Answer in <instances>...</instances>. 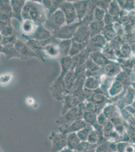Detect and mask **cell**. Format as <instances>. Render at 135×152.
<instances>
[{
  "instance_id": "1",
  "label": "cell",
  "mask_w": 135,
  "mask_h": 152,
  "mask_svg": "<svg viewBox=\"0 0 135 152\" xmlns=\"http://www.w3.org/2000/svg\"><path fill=\"white\" fill-rule=\"evenodd\" d=\"M23 20L32 21L36 26L43 25L48 19L46 11L41 3L28 1L26 2L22 12Z\"/></svg>"
},
{
  "instance_id": "2",
  "label": "cell",
  "mask_w": 135,
  "mask_h": 152,
  "mask_svg": "<svg viewBox=\"0 0 135 152\" xmlns=\"http://www.w3.org/2000/svg\"><path fill=\"white\" fill-rule=\"evenodd\" d=\"M66 23L65 14L60 9L51 14L43 26L51 33L58 31Z\"/></svg>"
},
{
  "instance_id": "3",
  "label": "cell",
  "mask_w": 135,
  "mask_h": 152,
  "mask_svg": "<svg viewBox=\"0 0 135 152\" xmlns=\"http://www.w3.org/2000/svg\"><path fill=\"white\" fill-rule=\"evenodd\" d=\"M80 23L79 21L70 24L66 23L60 29L51 33V34L55 38L58 40H71L73 38Z\"/></svg>"
},
{
  "instance_id": "4",
  "label": "cell",
  "mask_w": 135,
  "mask_h": 152,
  "mask_svg": "<svg viewBox=\"0 0 135 152\" xmlns=\"http://www.w3.org/2000/svg\"><path fill=\"white\" fill-rule=\"evenodd\" d=\"M73 4L77 13L78 19L80 23L89 11L95 8L90 1H79L73 2Z\"/></svg>"
},
{
  "instance_id": "5",
  "label": "cell",
  "mask_w": 135,
  "mask_h": 152,
  "mask_svg": "<svg viewBox=\"0 0 135 152\" xmlns=\"http://www.w3.org/2000/svg\"><path fill=\"white\" fill-rule=\"evenodd\" d=\"M65 14L66 24H70L76 22L78 19L75 7L72 2L64 1L60 6V8Z\"/></svg>"
},
{
  "instance_id": "6",
  "label": "cell",
  "mask_w": 135,
  "mask_h": 152,
  "mask_svg": "<svg viewBox=\"0 0 135 152\" xmlns=\"http://www.w3.org/2000/svg\"><path fill=\"white\" fill-rule=\"evenodd\" d=\"M90 38V31L89 26L81 22L80 24L77 28L72 40L77 43H83L89 41Z\"/></svg>"
},
{
  "instance_id": "7",
  "label": "cell",
  "mask_w": 135,
  "mask_h": 152,
  "mask_svg": "<svg viewBox=\"0 0 135 152\" xmlns=\"http://www.w3.org/2000/svg\"><path fill=\"white\" fill-rule=\"evenodd\" d=\"M14 45L17 52L22 56V58L29 57H36L40 58L39 56L26 45V43H24L19 39H17Z\"/></svg>"
},
{
  "instance_id": "8",
  "label": "cell",
  "mask_w": 135,
  "mask_h": 152,
  "mask_svg": "<svg viewBox=\"0 0 135 152\" xmlns=\"http://www.w3.org/2000/svg\"><path fill=\"white\" fill-rule=\"evenodd\" d=\"M22 36L27 40L29 39H34L38 40V41H41L51 38L53 36V35L51 31L46 29L43 25H41L38 26L32 35L29 36L22 35Z\"/></svg>"
},
{
  "instance_id": "9",
  "label": "cell",
  "mask_w": 135,
  "mask_h": 152,
  "mask_svg": "<svg viewBox=\"0 0 135 152\" xmlns=\"http://www.w3.org/2000/svg\"><path fill=\"white\" fill-rule=\"evenodd\" d=\"M106 44V41L104 37L100 35H96L91 37L89 41V43L86 49L90 53L99 51L98 49L103 47Z\"/></svg>"
},
{
  "instance_id": "10",
  "label": "cell",
  "mask_w": 135,
  "mask_h": 152,
  "mask_svg": "<svg viewBox=\"0 0 135 152\" xmlns=\"http://www.w3.org/2000/svg\"><path fill=\"white\" fill-rule=\"evenodd\" d=\"M25 1L23 0H12L11 5L12 9V17L15 18L22 23L23 21L22 17L23 8L25 5Z\"/></svg>"
},
{
  "instance_id": "11",
  "label": "cell",
  "mask_w": 135,
  "mask_h": 152,
  "mask_svg": "<svg viewBox=\"0 0 135 152\" xmlns=\"http://www.w3.org/2000/svg\"><path fill=\"white\" fill-rule=\"evenodd\" d=\"M75 80L76 77L74 74V69L71 67L70 70L66 75L64 79V84L65 86L66 95L69 94L72 91Z\"/></svg>"
},
{
  "instance_id": "12",
  "label": "cell",
  "mask_w": 135,
  "mask_h": 152,
  "mask_svg": "<svg viewBox=\"0 0 135 152\" xmlns=\"http://www.w3.org/2000/svg\"><path fill=\"white\" fill-rule=\"evenodd\" d=\"M89 56L90 53L85 48L80 53L72 57L73 63L72 68L75 69L76 67H79L85 64Z\"/></svg>"
},
{
  "instance_id": "13",
  "label": "cell",
  "mask_w": 135,
  "mask_h": 152,
  "mask_svg": "<svg viewBox=\"0 0 135 152\" xmlns=\"http://www.w3.org/2000/svg\"><path fill=\"white\" fill-rule=\"evenodd\" d=\"M15 44H8L7 45L0 46L1 53H4L7 59H11L14 57L22 58V56L17 52L15 47Z\"/></svg>"
},
{
  "instance_id": "14",
  "label": "cell",
  "mask_w": 135,
  "mask_h": 152,
  "mask_svg": "<svg viewBox=\"0 0 135 152\" xmlns=\"http://www.w3.org/2000/svg\"><path fill=\"white\" fill-rule=\"evenodd\" d=\"M67 135L65 134H58L53 136V149L55 152L61 150L64 147L67 145Z\"/></svg>"
},
{
  "instance_id": "15",
  "label": "cell",
  "mask_w": 135,
  "mask_h": 152,
  "mask_svg": "<svg viewBox=\"0 0 135 152\" xmlns=\"http://www.w3.org/2000/svg\"><path fill=\"white\" fill-rule=\"evenodd\" d=\"M26 44L33 52H35L39 56L40 59L42 60L43 61H45V54L43 51V48L42 47L40 41L34 39H29L27 40V42H26Z\"/></svg>"
},
{
  "instance_id": "16",
  "label": "cell",
  "mask_w": 135,
  "mask_h": 152,
  "mask_svg": "<svg viewBox=\"0 0 135 152\" xmlns=\"http://www.w3.org/2000/svg\"><path fill=\"white\" fill-rule=\"evenodd\" d=\"M64 1H42V4L45 9L48 11V18L60 8L61 4Z\"/></svg>"
},
{
  "instance_id": "17",
  "label": "cell",
  "mask_w": 135,
  "mask_h": 152,
  "mask_svg": "<svg viewBox=\"0 0 135 152\" xmlns=\"http://www.w3.org/2000/svg\"><path fill=\"white\" fill-rule=\"evenodd\" d=\"M38 26L32 21L25 20L21 23V29L22 31L23 35L29 36L32 35Z\"/></svg>"
},
{
  "instance_id": "18",
  "label": "cell",
  "mask_w": 135,
  "mask_h": 152,
  "mask_svg": "<svg viewBox=\"0 0 135 152\" xmlns=\"http://www.w3.org/2000/svg\"><path fill=\"white\" fill-rule=\"evenodd\" d=\"M45 56L47 57L55 58L60 57V52L58 44H51L47 45L43 49Z\"/></svg>"
},
{
  "instance_id": "19",
  "label": "cell",
  "mask_w": 135,
  "mask_h": 152,
  "mask_svg": "<svg viewBox=\"0 0 135 152\" xmlns=\"http://www.w3.org/2000/svg\"><path fill=\"white\" fill-rule=\"evenodd\" d=\"M72 40H60L58 44V48L60 50V57H66L69 56L71 47L72 46Z\"/></svg>"
},
{
  "instance_id": "20",
  "label": "cell",
  "mask_w": 135,
  "mask_h": 152,
  "mask_svg": "<svg viewBox=\"0 0 135 152\" xmlns=\"http://www.w3.org/2000/svg\"><path fill=\"white\" fill-rule=\"evenodd\" d=\"M88 43L89 41L83 43H79L72 40V46L71 47L69 56L70 57H73L80 53L82 51L86 48Z\"/></svg>"
},
{
  "instance_id": "21",
  "label": "cell",
  "mask_w": 135,
  "mask_h": 152,
  "mask_svg": "<svg viewBox=\"0 0 135 152\" xmlns=\"http://www.w3.org/2000/svg\"><path fill=\"white\" fill-rule=\"evenodd\" d=\"M100 84V80L98 76L91 77L86 78L84 88L88 90H96Z\"/></svg>"
},
{
  "instance_id": "22",
  "label": "cell",
  "mask_w": 135,
  "mask_h": 152,
  "mask_svg": "<svg viewBox=\"0 0 135 152\" xmlns=\"http://www.w3.org/2000/svg\"><path fill=\"white\" fill-rule=\"evenodd\" d=\"M1 35L8 37L12 36L15 34L14 28L12 27L11 23L1 21Z\"/></svg>"
},
{
  "instance_id": "23",
  "label": "cell",
  "mask_w": 135,
  "mask_h": 152,
  "mask_svg": "<svg viewBox=\"0 0 135 152\" xmlns=\"http://www.w3.org/2000/svg\"><path fill=\"white\" fill-rule=\"evenodd\" d=\"M104 26V23L103 21L94 20L89 26L90 31L91 37L98 35L100 31H102Z\"/></svg>"
},
{
  "instance_id": "24",
  "label": "cell",
  "mask_w": 135,
  "mask_h": 152,
  "mask_svg": "<svg viewBox=\"0 0 135 152\" xmlns=\"http://www.w3.org/2000/svg\"><path fill=\"white\" fill-rule=\"evenodd\" d=\"M1 15L9 16L12 17V9L11 5V1L8 0L1 1Z\"/></svg>"
},
{
  "instance_id": "25",
  "label": "cell",
  "mask_w": 135,
  "mask_h": 152,
  "mask_svg": "<svg viewBox=\"0 0 135 152\" xmlns=\"http://www.w3.org/2000/svg\"><path fill=\"white\" fill-rule=\"evenodd\" d=\"M89 56L91 58L96 64H97L99 66H103L106 64L107 61L106 58L99 51L91 53Z\"/></svg>"
},
{
  "instance_id": "26",
  "label": "cell",
  "mask_w": 135,
  "mask_h": 152,
  "mask_svg": "<svg viewBox=\"0 0 135 152\" xmlns=\"http://www.w3.org/2000/svg\"><path fill=\"white\" fill-rule=\"evenodd\" d=\"M80 139L76 133H71L67 137V145L69 149L71 150H76L80 143Z\"/></svg>"
},
{
  "instance_id": "27",
  "label": "cell",
  "mask_w": 135,
  "mask_h": 152,
  "mask_svg": "<svg viewBox=\"0 0 135 152\" xmlns=\"http://www.w3.org/2000/svg\"><path fill=\"white\" fill-rule=\"evenodd\" d=\"M87 126L85 122L81 120H78L73 123L70 127L67 128L66 130L68 132H74L79 130L83 129Z\"/></svg>"
},
{
  "instance_id": "28",
  "label": "cell",
  "mask_w": 135,
  "mask_h": 152,
  "mask_svg": "<svg viewBox=\"0 0 135 152\" xmlns=\"http://www.w3.org/2000/svg\"><path fill=\"white\" fill-rule=\"evenodd\" d=\"M92 130V127L90 125H87L85 128L77 133V136L82 141H85L89 136V134Z\"/></svg>"
},
{
  "instance_id": "29",
  "label": "cell",
  "mask_w": 135,
  "mask_h": 152,
  "mask_svg": "<svg viewBox=\"0 0 135 152\" xmlns=\"http://www.w3.org/2000/svg\"><path fill=\"white\" fill-rule=\"evenodd\" d=\"M17 40V36L16 34L12 36L8 37L2 36V35H1V45L4 46L8 44H15Z\"/></svg>"
},
{
  "instance_id": "30",
  "label": "cell",
  "mask_w": 135,
  "mask_h": 152,
  "mask_svg": "<svg viewBox=\"0 0 135 152\" xmlns=\"http://www.w3.org/2000/svg\"><path fill=\"white\" fill-rule=\"evenodd\" d=\"M95 9H92V10L89 11L87 14L85 16V17L83 18L81 23L89 26L91 23H93L94 21V10H95Z\"/></svg>"
},
{
  "instance_id": "31",
  "label": "cell",
  "mask_w": 135,
  "mask_h": 152,
  "mask_svg": "<svg viewBox=\"0 0 135 152\" xmlns=\"http://www.w3.org/2000/svg\"><path fill=\"white\" fill-rule=\"evenodd\" d=\"M83 118L86 122L91 124L92 123H94L96 120V115L95 114L88 111H84Z\"/></svg>"
},
{
  "instance_id": "32",
  "label": "cell",
  "mask_w": 135,
  "mask_h": 152,
  "mask_svg": "<svg viewBox=\"0 0 135 152\" xmlns=\"http://www.w3.org/2000/svg\"><path fill=\"white\" fill-rule=\"evenodd\" d=\"M93 148H94V145H91L87 142H83L79 143L76 150L78 152H83Z\"/></svg>"
},
{
  "instance_id": "33",
  "label": "cell",
  "mask_w": 135,
  "mask_h": 152,
  "mask_svg": "<svg viewBox=\"0 0 135 152\" xmlns=\"http://www.w3.org/2000/svg\"><path fill=\"white\" fill-rule=\"evenodd\" d=\"M104 10L99 7H96L94 10V20L103 21L104 16Z\"/></svg>"
},
{
  "instance_id": "34",
  "label": "cell",
  "mask_w": 135,
  "mask_h": 152,
  "mask_svg": "<svg viewBox=\"0 0 135 152\" xmlns=\"http://www.w3.org/2000/svg\"><path fill=\"white\" fill-rule=\"evenodd\" d=\"M13 76L12 75L4 74L1 76V85H5L10 82Z\"/></svg>"
},
{
  "instance_id": "35",
  "label": "cell",
  "mask_w": 135,
  "mask_h": 152,
  "mask_svg": "<svg viewBox=\"0 0 135 152\" xmlns=\"http://www.w3.org/2000/svg\"><path fill=\"white\" fill-rule=\"evenodd\" d=\"M97 134L96 132L92 131L88 137V140L89 143L91 145H95L96 142H97Z\"/></svg>"
},
{
  "instance_id": "36",
  "label": "cell",
  "mask_w": 135,
  "mask_h": 152,
  "mask_svg": "<svg viewBox=\"0 0 135 152\" xmlns=\"http://www.w3.org/2000/svg\"><path fill=\"white\" fill-rule=\"evenodd\" d=\"M78 152V151H75V152H73L71 149H65V150H64L63 151H62L61 152Z\"/></svg>"
},
{
  "instance_id": "37",
  "label": "cell",
  "mask_w": 135,
  "mask_h": 152,
  "mask_svg": "<svg viewBox=\"0 0 135 152\" xmlns=\"http://www.w3.org/2000/svg\"><path fill=\"white\" fill-rule=\"evenodd\" d=\"M95 152V150L94 149H90V150H88L86 151H84V152Z\"/></svg>"
}]
</instances>
